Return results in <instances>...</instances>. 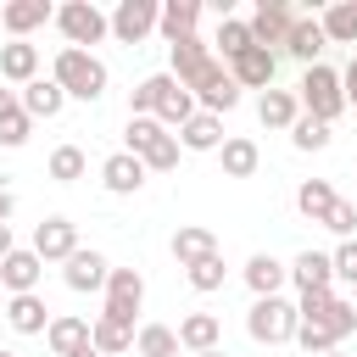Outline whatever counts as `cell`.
<instances>
[{
    "label": "cell",
    "mask_w": 357,
    "mask_h": 357,
    "mask_svg": "<svg viewBox=\"0 0 357 357\" xmlns=\"http://www.w3.org/2000/svg\"><path fill=\"white\" fill-rule=\"evenodd\" d=\"M134 351H139V357H178V329H167V324H139V329H134Z\"/></svg>",
    "instance_id": "35"
},
{
    "label": "cell",
    "mask_w": 357,
    "mask_h": 357,
    "mask_svg": "<svg viewBox=\"0 0 357 357\" xmlns=\"http://www.w3.org/2000/svg\"><path fill=\"white\" fill-rule=\"evenodd\" d=\"M324 229L340 234V240H357V201H335L329 218H324Z\"/></svg>",
    "instance_id": "42"
},
{
    "label": "cell",
    "mask_w": 357,
    "mask_h": 357,
    "mask_svg": "<svg viewBox=\"0 0 357 357\" xmlns=\"http://www.w3.org/2000/svg\"><path fill=\"white\" fill-rule=\"evenodd\" d=\"M123 139H128L123 151H128V156H139L151 173H173V167H178V151H184V145H178V134H173V128H162L156 117H128Z\"/></svg>",
    "instance_id": "2"
},
{
    "label": "cell",
    "mask_w": 357,
    "mask_h": 357,
    "mask_svg": "<svg viewBox=\"0 0 357 357\" xmlns=\"http://www.w3.org/2000/svg\"><path fill=\"white\" fill-rule=\"evenodd\" d=\"M0 357H17V351H0Z\"/></svg>",
    "instance_id": "49"
},
{
    "label": "cell",
    "mask_w": 357,
    "mask_h": 357,
    "mask_svg": "<svg viewBox=\"0 0 357 357\" xmlns=\"http://www.w3.org/2000/svg\"><path fill=\"white\" fill-rule=\"evenodd\" d=\"M290 279H296V290H301V296H307V290H335V257L307 245V251L290 262Z\"/></svg>",
    "instance_id": "18"
},
{
    "label": "cell",
    "mask_w": 357,
    "mask_h": 357,
    "mask_svg": "<svg viewBox=\"0 0 357 357\" xmlns=\"http://www.w3.org/2000/svg\"><path fill=\"white\" fill-rule=\"evenodd\" d=\"M329 257H335V279L357 290V240H340V245H335Z\"/></svg>",
    "instance_id": "43"
},
{
    "label": "cell",
    "mask_w": 357,
    "mask_h": 357,
    "mask_svg": "<svg viewBox=\"0 0 357 357\" xmlns=\"http://www.w3.org/2000/svg\"><path fill=\"white\" fill-rule=\"evenodd\" d=\"M206 257H218V234L201 229V223H184V229L173 234V262H178V268H195V262H206Z\"/></svg>",
    "instance_id": "22"
},
{
    "label": "cell",
    "mask_w": 357,
    "mask_h": 357,
    "mask_svg": "<svg viewBox=\"0 0 357 357\" xmlns=\"http://www.w3.org/2000/svg\"><path fill=\"white\" fill-rule=\"evenodd\" d=\"M257 117H262L268 128H296V117H301L296 89H268V95L257 100Z\"/></svg>",
    "instance_id": "31"
},
{
    "label": "cell",
    "mask_w": 357,
    "mask_h": 357,
    "mask_svg": "<svg viewBox=\"0 0 357 357\" xmlns=\"http://www.w3.org/2000/svg\"><path fill=\"white\" fill-rule=\"evenodd\" d=\"M296 100H301V112L307 117H318V123H335L340 112H346V84H340V73L335 67H307L301 73V84H296Z\"/></svg>",
    "instance_id": "3"
},
{
    "label": "cell",
    "mask_w": 357,
    "mask_h": 357,
    "mask_svg": "<svg viewBox=\"0 0 357 357\" xmlns=\"http://www.w3.org/2000/svg\"><path fill=\"white\" fill-rule=\"evenodd\" d=\"M45 22H56V6H50V0H6V6H0V28H6L11 39H28V33L45 28Z\"/></svg>",
    "instance_id": "12"
},
{
    "label": "cell",
    "mask_w": 357,
    "mask_h": 357,
    "mask_svg": "<svg viewBox=\"0 0 357 357\" xmlns=\"http://www.w3.org/2000/svg\"><path fill=\"white\" fill-rule=\"evenodd\" d=\"M11 251H17V245H11V223H0V262H6Z\"/></svg>",
    "instance_id": "46"
},
{
    "label": "cell",
    "mask_w": 357,
    "mask_h": 357,
    "mask_svg": "<svg viewBox=\"0 0 357 357\" xmlns=\"http://www.w3.org/2000/svg\"><path fill=\"white\" fill-rule=\"evenodd\" d=\"M195 112H201V100H195V95L167 73V89H162V100H156V123H162V128H184Z\"/></svg>",
    "instance_id": "21"
},
{
    "label": "cell",
    "mask_w": 357,
    "mask_h": 357,
    "mask_svg": "<svg viewBox=\"0 0 357 357\" xmlns=\"http://www.w3.org/2000/svg\"><path fill=\"white\" fill-rule=\"evenodd\" d=\"M89 346H95L100 357H117V351L134 346V329L117 324V318H95V324H89Z\"/></svg>",
    "instance_id": "34"
},
{
    "label": "cell",
    "mask_w": 357,
    "mask_h": 357,
    "mask_svg": "<svg viewBox=\"0 0 357 357\" xmlns=\"http://www.w3.org/2000/svg\"><path fill=\"white\" fill-rule=\"evenodd\" d=\"M201 357H229V351H223V346H218V351H201Z\"/></svg>",
    "instance_id": "48"
},
{
    "label": "cell",
    "mask_w": 357,
    "mask_h": 357,
    "mask_svg": "<svg viewBox=\"0 0 357 357\" xmlns=\"http://www.w3.org/2000/svg\"><path fill=\"white\" fill-rule=\"evenodd\" d=\"M284 279H290V268L279 262V257H268V251H257L251 262H245V284H251V296L262 301V296H279L284 290Z\"/></svg>",
    "instance_id": "26"
},
{
    "label": "cell",
    "mask_w": 357,
    "mask_h": 357,
    "mask_svg": "<svg viewBox=\"0 0 357 357\" xmlns=\"http://www.w3.org/2000/svg\"><path fill=\"white\" fill-rule=\"evenodd\" d=\"M6 324H11L17 335H45V329H50V307H45V296H39V290L11 296V301H6Z\"/></svg>",
    "instance_id": "19"
},
{
    "label": "cell",
    "mask_w": 357,
    "mask_h": 357,
    "mask_svg": "<svg viewBox=\"0 0 357 357\" xmlns=\"http://www.w3.org/2000/svg\"><path fill=\"white\" fill-rule=\"evenodd\" d=\"M290 145H296V151H324V145H329V123H318V117L301 112L296 128H290Z\"/></svg>",
    "instance_id": "40"
},
{
    "label": "cell",
    "mask_w": 357,
    "mask_h": 357,
    "mask_svg": "<svg viewBox=\"0 0 357 357\" xmlns=\"http://www.w3.org/2000/svg\"><path fill=\"white\" fill-rule=\"evenodd\" d=\"M11 212H17V195L0 184V223H11Z\"/></svg>",
    "instance_id": "45"
},
{
    "label": "cell",
    "mask_w": 357,
    "mask_h": 357,
    "mask_svg": "<svg viewBox=\"0 0 357 357\" xmlns=\"http://www.w3.org/2000/svg\"><path fill=\"white\" fill-rule=\"evenodd\" d=\"M218 156H223V178H251V173L262 167V151H257V139H245V134H229Z\"/></svg>",
    "instance_id": "28"
},
{
    "label": "cell",
    "mask_w": 357,
    "mask_h": 357,
    "mask_svg": "<svg viewBox=\"0 0 357 357\" xmlns=\"http://www.w3.org/2000/svg\"><path fill=\"white\" fill-rule=\"evenodd\" d=\"M84 167H89V156H84L78 145H56V151H50V178H56V184H78Z\"/></svg>",
    "instance_id": "38"
},
{
    "label": "cell",
    "mask_w": 357,
    "mask_h": 357,
    "mask_svg": "<svg viewBox=\"0 0 357 357\" xmlns=\"http://www.w3.org/2000/svg\"><path fill=\"white\" fill-rule=\"evenodd\" d=\"M167 61H173V78H178L184 89H195V78L212 67V50H206V39H201V33H190V39L167 45Z\"/></svg>",
    "instance_id": "15"
},
{
    "label": "cell",
    "mask_w": 357,
    "mask_h": 357,
    "mask_svg": "<svg viewBox=\"0 0 357 357\" xmlns=\"http://www.w3.org/2000/svg\"><path fill=\"white\" fill-rule=\"evenodd\" d=\"M0 78L17 84V89H28V84L39 78V45H28V39L0 45Z\"/></svg>",
    "instance_id": "16"
},
{
    "label": "cell",
    "mask_w": 357,
    "mask_h": 357,
    "mask_svg": "<svg viewBox=\"0 0 357 357\" xmlns=\"http://www.w3.org/2000/svg\"><path fill=\"white\" fill-rule=\"evenodd\" d=\"M139 307H145V279H139V268H112L100 318H117V324L134 329V312H139Z\"/></svg>",
    "instance_id": "6"
},
{
    "label": "cell",
    "mask_w": 357,
    "mask_h": 357,
    "mask_svg": "<svg viewBox=\"0 0 357 357\" xmlns=\"http://www.w3.org/2000/svg\"><path fill=\"white\" fill-rule=\"evenodd\" d=\"M195 22H201V0H162V22H156V33H162L167 45H178V39L195 33Z\"/></svg>",
    "instance_id": "24"
},
{
    "label": "cell",
    "mask_w": 357,
    "mask_h": 357,
    "mask_svg": "<svg viewBox=\"0 0 357 357\" xmlns=\"http://www.w3.org/2000/svg\"><path fill=\"white\" fill-rule=\"evenodd\" d=\"M61 279H67V290H78V296H89V290H106V279H112V262L100 257V251H73L67 262H61Z\"/></svg>",
    "instance_id": "10"
},
{
    "label": "cell",
    "mask_w": 357,
    "mask_h": 357,
    "mask_svg": "<svg viewBox=\"0 0 357 357\" xmlns=\"http://www.w3.org/2000/svg\"><path fill=\"white\" fill-rule=\"evenodd\" d=\"M351 307H357V290H351Z\"/></svg>",
    "instance_id": "50"
},
{
    "label": "cell",
    "mask_w": 357,
    "mask_h": 357,
    "mask_svg": "<svg viewBox=\"0 0 357 357\" xmlns=\"http://www.w3.org/2000/svg\"><path fill=\"white\" fill-rule=\"evenodd\" d=\"M56 28H61V39L73 50H89V45H100L112 33V17L95 0H67V6H56Z\"/></svg>",
    "instance_id": "5"
},
{
    "label": "cell",
    "mask_w": 357,
    "mask_h": 357,
    "mask_svg": "<svg viewBox=\"0 0 357 357\" xmlns=\"http://www.w3.org/2000/svg\"><path fill=\"white\" fill-rule=\"evenodd\" d=\"M195 100H201V112H212V117H223V112H234L240 106V84H234V73H229V61H218L212 56V67L195 78V89H190Z\"/></svg>",
    "instance_id": "7"
},
{
    "label": "cell",
    "mask_w": 357,
    "mask_h": 357,
    "mask_svg": "<svg viewBox=\"0 0 357 357\" xmlns=\"http://www.w3.org/2000/svg\"><path fill=\"white\" fill-rule=\"evenodd\" d=\"M145 162L139 156H128V151H117V156H106L100 162V184L112 190V195H139V184H145Z\"/></svg>",
    "instance_id": "17"
},
{
    "label": "cell",
    "mask_w": 357,
    "mask_h": 357,
    "mask_svg": "<svg viewBox=\"0 0 357 357\" xmlns=\"http://www.w3.org/2000/svg\"><path fill=\"white\" fill-rule=\"evenodd\" d=\"M33 251H39V262H67L78 251V223L73 218H45L33 229Z\"/></svg>",
    "instance_id": "11"
},
{
    "label": "cell",
    "mask_w": 357,
    "mask_h": 357,
    "mask_svg": "<svg viewBox=\"0 0 357 357\" xmlns=\"http://www.w3.org/2000/svg\"><path fill=\"white\" fill-rule=\"evenodd\" d=\"M61 106H67V89H61L56 78H33V84L22 89V112H28V117H61Z\"/></svg>",
    "instance_id": "30"
},
{
    "label": "cell",
    "mask_w": 357,
    "mask_h": 357,
    "mask_svg": "<svg viewBox=\"0 0 357 357\" xmlns=\"http://www.w3.org/2000/svg\"><path fill=\"white\" fill-rule=\"evenodd\" d=\"M296 329H301V312H296V301H284V296H262V301H251V312H245V335H251L257 346H284V340H296Z\"/></svg>",
    "instance_id": "4"
},
{
    "label": "cell",
    "mask_w": 357,
    "mask_h": 357,
    "mask_svg": "<svg viewBox=\"0 0 357 357\" xmlns=\"http://www.w3.org/2000/svg\"><path fill=\"white\" fill-rule=\"evenodd\" d=\"M39 279H45V262H39V251H33V245H17V251L0 262V284H6L11 296L39 290Z\"/></svg>",
    "instance_id": "14"
},
{
    "label": "cell",
    "mask_w": 357,
    "mask_h": 357,
    "mask_svg": "<svg viewBox=\"0 0 357 357\" xmlns=\"http://www.w3.org/2000/svg\"><path fill=\"white\" fill-rule=\"evenodd\" d=\"M223 117H212V112H195L184 128H178V145L184 151H223Z\"/></svg>",
    "instance_id": "27"
},
{
    "label": "cell",
    "mask_w": 357,
    "mask_h": 357,
    "mask_svg": "<svg viewBox=\"0 0 357 357\" xmlns=\"http://www.w3.org/2000/svg\"><path fill=\"white\" fill-rule=\"evenodd\" d=\"M335 201H340V195H335L329 178H301V190H296V206H301V218H312V223H324Z\"/></svg>",
    "instance_id": "33"
},
{
    "label": "cell",
    "mask_w": 357,
    "mask_h": 357,
    "mask_svg": "<svg viewBox=\"0 0 357 357\" xmlns=\"http://www.w3.org/2000/svg\"><path fill=\"white\" fill-rule=\"evenodd\" d=\"M28 134H33V117L22 112V95L17 89H0V145L17 151V145H28Z\"/></svg>",
    "instance_id": "23"
},
{
    "label": "cell",
    "mask_w": 357,
    "mask_h": 357,
    "mask_svg": "<svg viewBox=\"0 0 357 357\" xmlns=\"http://www.w3.org/2000/svg\"><path fill=\"white\" fill-rule=\"evenodd\" d=\"M324 45H329V33H324V22L318 17H296V28H290V56L301 61V67H318V56H324Z\"/></svg>",
    "instance_id": "25"
},
{
    "label": "cell",
    "mask_w": 357,
    "mask_h": 357,
    "mask_svg": "<svg viewBox=\"0 0 357 357\" xmlns=\"http://www.w3.org/2000/svg\"><path fill=\"white\" fill-rule=\"evenodd\" d=\"M162 89H167V73H151V78H139V84H134V95H128V117H156V100H162Z\"/></svg>",
    "instance_id": "37"
},
{
    "label": "cell",
    "mask_w": 357,
    "mask_h": 357,
    "mask_svg": "<svg viewBox=\"0 0 357 357\" xmlns=\"http://www.w3.org/2000/svg\"><path fill=\"white\" fill-rule=\"evenodd\" d=\"M212 45L223 50V61H234V56H245V50H251L257 39H251V22H245V17H223V22H218V39H212Z\"/></svg>",
    "instance_id": "36"
},
{
    "label": "cell",
    "mask_w": 357,
    "mask_h": 357,
    "mask_svg": "<svg viewBox=\"0 0 357 357\" xmlns=\"http://www.w3.org/2000/svg\"><path fill=\"white\" fill-rule=\"evenodd\" d=\"M318 22H324L329 45H357V0H329Z\"/></svg>",
    "instance_id": "32"
},
{
    "label": "cell",
    "mask_w": 357,
    "mask_h": 357,
    "mask_svg": "<svg viewBox=\"0 0 357 357\" xmlns=\"http://www.w3.org/2000/svg\"><path fill=\"white\" fill-rule=\"evenodd\" d=\"M245 22H251V39H257L262 50H273V45L284 50V45H290V28H296V11H290L284 0H257V11H251Z\"/></svg>",
    "instance_id": "8"
},
{
    "label": "cell",
    "mask_w": 357,
    "mask_h": 357,
    "mask_svg": "<svg viewBox=\"0 0 357 357\" xmlns=\"http://www.w3.org/2000/svg\"><path fill=\"white\" fill-rule=\"evenodd\" d=\"M73 357H100V351H95V346H84V351H73Z\"/></svg>",
    "instance_id": "47"
},
{
    "label": "cell",
    "mask_w": 357,
    "mask_h": 357,
    "mask_svg": "<svg viewBox=\"0 0 357 357\" xmlns=\"http://www.w3.org/2000/svg\"><path fill=\"white\" fill-rule=\"evenodd\" d=\"M184 279L206 296V290H223V251L218 257H206V262H195V268H184Z\"/></svg>",
    "instance_id": "41"
},
{
    "label": "cell",
    "mask_w": 357,
    "mask_h": 357,
    "mask_svg": "<svg viewBox=\"0 0 357 357\" xmlns=\"http://www.w3.org/2000/svg\"><path fill=\"white\" fill-rule=\"evenodd\" d=\"M45 346H50L56 357H73V351H84V346H89V324H84V318H73V312H61V318H50Z\"/></svg>",
    "instance_id": "29"
},
{
    "label": "cell",
    "mask_w": 357,
    "mask_h": 357,
    "mask_svg": "<svg viewBox=\"0 0 357 357\" xmlns=\"http://www.w3.org/2000/svg\"><path fill=\"white\" fill-rule=\"evenodd\" d=\"M218 340H223V324H218V312H190V318H178V346H184L190 357H201V351H218Z\"/></svg>",
    "instance_id": "20"
},
{
    "label": "cell",
    "mask_w": 357,
    "mask_h": 357,
    "mask_svg": "<svg viewBox=\"0 0 357 357\" xmlns=\"http://www.w3.org/2000/svg\"><path fill=\"white\" fill-rule=\"evenodd\" d=\"M324 357H340V351H324Z\"/></svg>",
    "instance_id": "51"
},
{
    "label": "cell",
    "mask_w": 357,
    "mask_h": 357,
    "mask_svg": "<svg viewBox=\"0 0 357 357\" xmlns=\"http://www.w3.org/2000/svg\"><path fill=\"white\" fill-rule=\"evenodd\" d=\"M296 346H301L307 357H324V351H340V335H335L329 324H301V329H296Z\"/></svg>",
    "instance_id": "39"
},
{
    "label": "cell",
    "mask_w": 357,
    "mask_h": 357,
    "mask_svg": "<svg viewBox=\"0 0 357 357\" xmlns=\"http://www.w3.org/2000/svg\"><path fill=\"white\" fill-rule=\"evenodd\" d=\"M229 73H234V84H240V89H262V95H268V89H273V73H279V56H273V50H262V45H251L245 56H234V61H229Z\"/></svg>",
    "instance_id": "13"
},
{
    "label": "cell",
    "mask_w": 357,
    "mask_h": 357,
    "mask_svg": "<svg viewBox=\"0 0 357 357\" xmlns=\"http://www.w3.org/2000/svg\"><path fill=\"white\" fill-rule=\"evenodd\" d=\"M156 22H162V0H117L112 11V33L123 45H139L145 33H156Z\"/></svg>",
    "instance_id": "9"
},
{
    "label": "cell",
    "mask_w": 357,
    "mask_h": 357,
    "mask_svg": "<svg viewBox=\"0 0 357 357\" xmlns=\"http://www.w3.org/2000/svg\"><path fill=\"white\" fill-rule=\"evenodd\" d=\"M340 84H346V106H357V56L346 61V73H340Z\"/></svg>",
    "instance_id": "44"
},
{
    "label": "cell",
    "mask_w": 357,
    "mask_h": 357,
    "mask_svg": "<svg viewBox=\"0 0 357 357\" xmlns=\"http://www.w3.org/2000/svg\"><path fill=\"white\" fill-rule=\"evenodd\" d=\"M50 78L67 89V100H100V95H106V61H100L95 50H73V45H61Z\"/></svg>",
    "instance_id": "1"
}]
</instances>
